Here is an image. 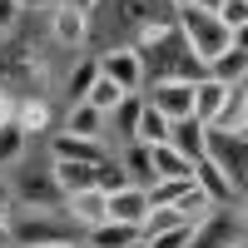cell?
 Segmentation results:
<instances>
[{"mask_svg":"<svg viewBox=\"0 0 248 248\" xmlns=\"http://www.w3.org/2000/svg\"><path fill=\"white\" fill-rule=\"evenodd\" d=\"M129 144H144V149H154V144H169V119H164L149 99H144V109H139V124H134V139Z\"/></svg>","mask_w":248,"mask_h":248,"instance_id":"obj_15","label":"cell"},{"mask_svg":"<svg viewBox=\"0 0 248 248\" xmlns=\"http://www.w3.org/2000/svg\"><path fill=\"white\" fill-rule=\"evenodd\" d=\"M189 248H243V209H214L203 223H194Z\"/></svg>","mask_w":248,"mask_h":248,"instance_id":"obj_3","label":"cell"},{"mask_svg":"<svg viewBox=\"0 0 248 248\" xmlns=\"http://www.w3.org/2000/svg\"><path fill=\"white\" fill-rule=\"evenodd\" d=\"M65 5H70V10H79V15H94L99 0H65Z\"/></svg>","mask_w":248,"mask_h":248,"instance_id":"obj_34","label":"cell"},{"mask_svg":"<svg viewBox=\"0 0 248 248\" xmlns=\"http://www.w3.org/2000/svg\"><path fill=\"white\" fill-rule=\"evenodd\" d=\"M144 214H149V199H144L139 184H124L119 194H105V218L109 223H129V229H139Z\"/></svg>","mask_w":248,"mask_h":248,"instance_id":"obj_8","label":"cell"},{"mask_svg":"<svg viewBox=\"0 0 248 248\" xmlns=\"http://www.w3.org/2000/svg\"><path fill=\"white\" fill-rule=\"evenodd\" d=\"M203 159L243 194V184H248V134L243 129H203Z\"/></svg>","mask_w":248,"mask_h":248,"instance_id":"obj_1","label":"cell"},{"mask_svg":"<svg viewBox=\"0 0 248 248\" xmlns=\"http://www.w3.org/2000/svg\"><path fill=\"white\" fill-rule=\"evenodd\" d=\"M60 209H65V218L75 223V229H94V223H105V194L99 189H79V194H70L65 203H60Z\"/></svg>","mask_w":248,"mask_h":248,"instance_id":"obj_12","label":"cell"},{"mask_svg":"<svg viewBox=\"0 0 248 248\" xmlns=\"http://www.w3.org/2000/svg\"><path fill=\"white\" fill-rule=\"evenodd\" d=\"M129 248H144V243H129Z\"/></svg>","mask_w":248,"mask_h":248,"instance_id":"obj_39","label":"cell"},{"mask_svg":"<svg viewBox=\"0 0 248 248\" xmlns=\"http://www.w3.org/2000/svg\"><path fill=\"white\" fill-rule=\"evenodd\" d=\"M15 124H20V129H25L30 139H35V134H45V129H50V105H45L40 94L15 99Z\"/></svg>","mask_w":248,"mask_h":248,"instance_id":"obj_20","label":"cell"},{"mask_svg":"<svg viewBox=\"0 0 248 248\" xmlns=\"http://www.w3.org/2000/svg\"><path fill=\"white\" fill-rule=\"evenodd\" d=\"M25 149H30V134L20 129L15 119H10V124H0V169H20Z\"/></svg>","mask_w":248,"mask_h":248,"instance_id":"obj_21","label":"cell"},{"mask_svg":"<svg viewBox=\"0 0 248 248\" xmlns=\"http://www.w3.org/2000/svg\"><path fill=\"white\" fill-rule=\"evenodd\" d=\"M174 214H179L184 223H203V218H209V214H214V203H209V199H203L199 189H189V194H184V199L174 203Z\"/></svg>","mask_w":248,"mask_h":248,"instance_id":"obj_27","label":"cell"},{"mask_svg":"<svg viewBox=\"0 0 248 248\" xmlns=\"http://www.w3.org/2000/svg\"><path fill=\"white\" fill-rule=\"evenodd\" d=\"M94 79H99V65H94V55H85V60L70 70V79H65V99H70V105H79V99L90 94Z\"/></svg>","mask_w":248,"mask_h":248,"instance_id":"obj_25","label":"cell"},{"mask_svg":"<svg viewBox=\"0 0 248 248\" xmlns=\"http://www.w3.org/2000/svg\"><path fill=\"white\" fill-rule=\"evenodd\" d=\"M194 10H203V15H218V10H223V0H194Z\"/></svg>","mask_w":248,"mask_h":248,"instance_id":"obj_35","label":"cell"},{"mask_svg":"<svg viewBox=\"0 0 248 248\" xmlns=\"http://www.w3.org/2000/svg\"><path fill=\"white\" fill-rule=\"evenodd\" d=\"M229 35H243V25H248V0H223V10L214 15Z\"/></svg>","mask_w":248,"mask_h":248,"instance_id":"obj_29","label":"cell"},{"mask_svg":"<svg viewBox=\"0 0 248 248\" xmlns=\"http://www.w3.org/2000/svg\"><path fill=\"white\" fill-rule=\"evenodd\" d=\"M0 243H10V199L0 194Z\"/></svg>","mask_w":248,"mask_h":248,"instance_id":"obj_32","label":"cell"},{"mask_svg":"<svg viewBox=\"0 0 248 248\" xmlns=\"http://www.w3.org/2000/svg\"><path fill=\"white\" fill-rule=\"evenodd\" d=\"M149 164H154V179H194V164L184 159L179 149H169V144H154Z\"/></svg>","mask_w":248,"mask_h":248,"instance_id":"obj_19","label":"cell"},{"mask_svg":"<svg viewBox=\"0 0 248 248\" xmlns=\"http://www.w3.org/2000/svg\"><path fill=\"white\" fill-rule=\"evenodd\" d=\"M144 99L164 114V119H189V99H194V79H159V85L144 90Z\"/></svg>","mask_w":248,"mask_h":248,"instance_id":"obj_5","label":"cell"},{"mask_svg":"<svg viewBox=\"0 0 248 248\" xmlns=\"http://www.w3.org/2000/svg\"><path fill=\"white\" fill-rule=\"evenodd\" d=\"M209 129H243V134H248V85L229 90V99H223V109L214 114Z\"/></svg>","mask_w":248,"mask_h":248,"instance_id":"obj_17","label":"cell"},{"mask_svg":"<svg viewBox=\"0 0 248 248\" xmlns=\"http://www.w3.org/2000/svg\"><path fill=\"white\" fill-rule=\"evenodd\" d=\"M203 75H209V79H218L223 90L248 85V45H243V35H233V45L223 50V55H214L209 65H203Z\"/></svg>","mask_w":248,"mask_h":248,"instance_id":"obj_6","label":"cell"},{"mask_svg":"<svg viewBox=\"0 0 248 248\" xmlns=\"http://www.w3.org/2000/svg\"><path fill=\"white\" fill-rule=\"evenodd\" d=\"M174 30L184 35V45H189V55L199 60V65H209L214 55H223V50L233 45V35L223 30L214 15H203V10H194V5H189V10H174Z\"/></svg>","mask_w":248,"mask_h":248,"instance_id":"obj_2","label":"cell"},{"mask_svg":"<svg viewBox=\"0 0 248 248\" xmlns=\"http://www.w3.org/2000/svg\"><path fill=\"white\" fill-rule=\"evenodd\" d=\"M119 99H124V90H119V85H109V79H105V75H99V79H94V85H90V94H85V105H94L99 114H109V109L119 105Z\"/></svg>","mask_w":248,"mask_h":248,"instance_id":"obj_26","label":"cell"},{"mask_svg":"<svg viewBox=\"0 0 248 248\" xmlns=\"http://www.w3.org/2000/svg\"><path fill=\"white\" fill-rule=\"evenodd\" d=\"M10 119H15V94L0 90V124H10Z\"/></svg>","mask_w":248,"mask_h":248,"instance_id":"obj_33","label":"cell"},{"mask_svg":"<svg viewBox=\"0 0 248 248\" xmlns=\"http://www.w3.org/2000/svg\"><path fill=\"white\" fill-rule=\"evenodd\" d=\"M139 243V229H129V223H94V229L85 233V248H129Z\"/></svg>","mask_w":248,"mask_h":248,"instance_id":"obj_18","label":"cell"},{"mask_svg":"<svg viewBox=\"0 0 248 248\" xmlns=\"http://www.w3.org/2000/svg\"><path fill=\"white\" fill-rule=\"evenodd\" d=\"M50 40H55V45L79 50V45L90 40V15H79V10H70V5H55V10H50Z\"/></svg>","mask_w":248,"mask_h":248,"instance_id":"obj_11","label":"cell"},{"mask_svg":"<svg viewBox=\"0 0 248 248\" xmlns=\"http://www.w3.org/2000/svg\"><path fill=\"white\" fill-rule=\"evenodd\" d=\"M169 149H179L189 164H199L203 159V124L199 119H174L169 124Z\"/></svg>","mask_w":248,"mask_h":248,"instance_id":"obj_14","label":"cell"},{"mask_svg":"<svg viewBox=\"0 0 248 248\" xmlns=\"http://www.w3.org/2000/svg\"><path fill=\"white\" fill-rule=\"evenodd\" d=\"M55 5H65V0H15V10H20V15H25V10H30V15H35V10H45V15H50Z\"/></svg>","mask_w":248,"mask_h":248,"instance_id":"obj_31","label":"cell"},{"mask_svg":"<svg viewBox=\"0 0 248 248\" xmlns=\"http://www.w3.org/2000/svg\"><path fill=\"white\" fill-rule=\"evenodd\" d=\"M119 169L129 174V184H139V189H149V184H154V164H149V149H144V144H124Z\"/></svg>","mask_w":248,"mask_h":248,"instance_id":"obj_23","label":"cell"},{"mask_svg":"<svg viewBox=\"0 0 248 248\" xmlns=\"http://www.w3.org/2000/svg\"><path fill=\"white\" fill-rule=\"evenodd\" d=\"M94 65H99V75H105L109 85H119L124 94H144V65H139L134 45H109V50H99Z\"/></svg>","mask_w":248,"mask_h":248,"instance_id":"obj_4","label":"cell"},{"mask_svg":"<svg viewBox=\"0 0 248 248\" xmlns=\"http://www.w3.org/2000/svg\"><path fill=\"white\" fill-rule=\"evenodd\" d=\"M50 159H90V164H99V159H109V154H105V144H94V139H70V134L55 129Z\"/></svg>","mask_w":248,"mask_h":248,"instance_id":"obj_16","label":"cell"},{"mask_svg":"<svg viewBox=\"0 0 248 248\" xmlns=\"http://www.w3.org/2000/svg\"><path fill=\"white\" fill-rule=\"evenodd\" d=\"M223 99H229V90H223L218 79H209V75H203V79H194V99H189V119H199L203 129H209V124H214V114L223 109Z\"/></svg>","mask_w":248,"mask_h":248,"instance_id":"obj_13","label":"cell"},{"mask_svg":"<svg viewBox=\"0 0 248 248\" xmlns=\"http://www.w3.org/2000/svg\"><path fill=\"white\" fill-rule=\"evenodd\" d=\"M99 164H105V159H99ZM99 164H90V159H50V179H55L60 199H70L79 189H94V169H99Z\"/></svg>","mask_w":248,"mask_h":248,"instance_id":"obj_9","label":"cell"},{"mask_svg":"<svg viewBox=\"0 0 248 248\" xmlns=\"http://www.w3.org/2000/svg\"><path fill=\"white\" fill-rule=\"evenodd\" d=\"M139 109H144V94H124L119 105L105 114V124H114V134H124V144L134 139V124H139Z\"/></svg>","mask_w":248,"mask_h":248,"instance_id":"obj_22","label":"cell"},{"mask_svg":"<svg viewBox=\"0 0 248 248\" xmlns=\"http://www.w3.org/2000/svg\"><path fill=\"white\" fill-rule=\"evenodd\" d=\"M0 248H15V243H0Z\"/></svg>","mask_w":248,"mask_h":248,"instance_id":"obj_38","label":"cell"},{"mask_svg":"<svg viewBox=\"0 0 248 248\" xmlns=\"http://www.w3.org/2000/svg\"><path fill=\"white\" fill-rule=\"evenodd\" d=\"M45 248H85V238H60V243H45Z\"/></svg>","mask_w":248,"mask_h":248,"instance_id":"obj_36","label":"cell"},{"mask_svg":"<svg viewBox=\"0 0 248 248\" xmlns=\"http://www.w3.org/2000/svg\"><path fill=\"white\" fill-rule=\"evenodd\" d=\"M124 184H129V174L119 169V159H105V164L94 169V189H99V194H119Z\"/></svg>","mask_w":248,"mask_h":248,"instance_id":"obj_28","label":"cell"},{"mask_svg":"<svg viewBox=\"0 0 248 248\" xmlns=\"http://www.w3.org/2000/svg\"><path fill=\"white\" fill-rule=\"evenodd\" d=\"M189 233H194V223H174L169 233H159V238H149L144 248H189Z\"/></svg>","mask_w":248,"mask_h":248,"instance_id":"obj_30","label":"cell"},{"mask_svg":"<svg viewBox=\"0 0 248 248\" xmlns=\"http://www.w3.org/2000/svg\"><path fill=\"white\" fill-rule=\"evenodd\" d=\"M189 189H194V179H154L144 189V199H149V209H174Z\"/></svg>","mask_w":248,"mask_h":248,"instance_id":"obj_24","label":"cell"},{"mask_svg":"<svg viewBox=\"0 0 248 248\" xmlns=\"http://www.w3.org/2000/svg\"><path fill=\"white\" fill-rule=\"evenodd\" d=\"M0 194H5V169H0Z\"/></svg>","mask_w":248,"mask_h":248,"instance_id":"obj_37","label":"cell"},{"mask_svg":"<svg viewBox=\"0 0 248 248\" xmlns=\"http://www.w3.org/2000/svg\"><path fill=\"white\" fill-rule=\"evenodd\" d=\"M194 189H199L203 199H209L214 209H243V194H238L233 184H229V179H223V174L214 169L209 159H199V164H194Z\"/></svg>","mask_w":248,"mask_h":248,"instance_id":"obj_7","label":"cell"},{"mask_svg":"<svg viewBox=\"0 0 248 248\" xmlns=\"http://www.w3.org/2000/svg\"><path fill=\"white\" fill-rule=\"evenodd\" d=\"M60 134H70V139H94V144H105V134H109V124H105V114H99L94 105H70L65 109V119H60Z\"/></svg>","mask_w":248,"mask_h":248,"instance_id":"obj_10","label":"cell"}]
</instances>
